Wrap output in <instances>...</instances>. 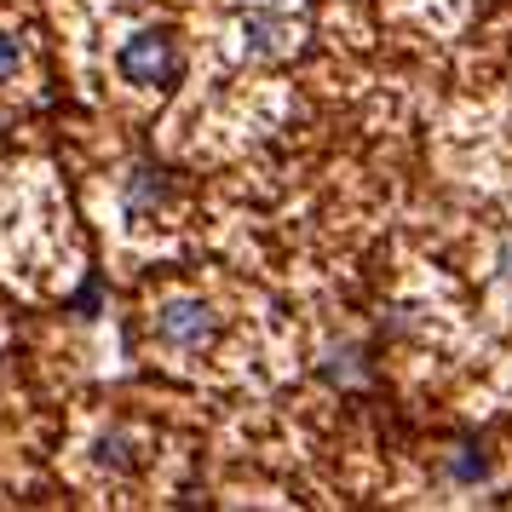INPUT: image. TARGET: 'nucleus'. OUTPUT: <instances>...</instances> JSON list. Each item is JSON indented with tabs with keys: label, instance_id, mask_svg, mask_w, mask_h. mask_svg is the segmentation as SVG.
Listing matches in <instances>:
<instances>
[{
	"label": "nucleus",
	"instance_id": "obj_1",
	"mask_svg": "<svg viewBox=\"0 0 512 512\" xmlns=\"http://www.w3.org/2000/svg\"><path fill=\"white\" fill-rule=\"evenodd\" d=\"M121 81H133V87H173L179 70H185V58H179V41L167 35V29H139V35H127V47H121Z\"/></svg>",
	"mask_w": 512,
	"mask_h": 512
},
{
	"label": "nucleus",
	"instance_id": "obj_2",
	"mask_svg": "<svg viewBox=\"0 0 512 512\" xmlns=\"http://www.w3.org/2000/svg\"><path fill=\"white\" fill-rule=\"evenodd\" d=\"M219 334V317H213V305L202 300H162L156 305V340L173 351H202Z\"/></svg>",
	"mask_w": 512,
	"mask_h": 512
},
{
	"label": "nucleus",
	"instance_id": "obj_3",
	"mask_svg": "<svg viewBox=\"0 0 512 512\" xmlns=\"http://www.w3.org/2000/svg\"><path fill=\"white\" fill-rule=\"evenodd\" d=\"M294 41H300V29L288 24L282 12H248L242 18V47H248V58H282Z\"/></svg>",
	"mask_w": 512,
	"mask_h": 512
},
{
	"label": "nucleus",
	"instance_id": "obj_4",
	"mask_svg": "<svg viewBox=\"0 0 512 512\" xmlns=\"http://www.w3.org/2000/svg\"><path fill=\"white\" fill-rule=\"evenodd\" d=\"M167 202H173L167 173H156V167H127V173H121V208L133 213V219H150V213L167 208Z\"/></svg>",
	"mask_w": 512,
	"mask_h": 512
},
{
	"label": "nucleus",
	"instance_id": "obj_5",
	"mask_svg": "<svg viewBox=\"0 0 512 512\" xmlns=\"http://www.w3.org/2000/svg\"><path fill=\"white\" fill-rule=\"evenodd\" d=\"M443 478H449V484H484L489 478V455L484 449H478V443H455V449H443V466H438Z\"/></svg>",
	"mask_w": 512,
	"mask_h": 512
},
{
	"label": "nucleus",
	"instance_id": "obj_6",
	"mask_svg": "<svg viewBox=\"0 0 512 512\" xmlns=\"http://www.w3.org/2000/svg\"><path fill=\"white\" fill-rule=\"evenodd\" d=\"M323 374H328V386H363L369 380V369H363V346H328L323 351Z\"/></svg>",
	"mask_w": 512,
	"mask_h": 512
},
{
	"label": "nucleus",
	"instance_id": "obj_7",
	"mask_svg": "<svg viewBox=\"0 0 512 512\" xmlns=\"http://www.w3.org/2000/svg\"><path fill=\"white\" fill-rule=\"evenodd\" d=\"M93 461L104 466V472H133V461H139V455H133V438H127V432H104V438H98V449H93Z\"/></svg>",
	"mask_w": 512,
	"mask_h": 512
},
{
	"label": "nucleus",
	"instance_id": "obj_8",
	"mask_svg": "<svg viewBox=\"0 0 512 512\" xmlns=\"http://www.w3.org/2000/svg\"><path fill=\"white\" fill-rule=\"evenodd\" d=\"M18 70H24V47H18L12 35H0V87L18 81Z\"/></svg>",
	"mask_w": 512,
	"mask_h": 512
},
{
	"label": "nucleus",
	"instance_id": "obj_9",
	"mask_svg": "<svg viewBox=\"0 0 512 512\" xmlns=\"http://www.w3.org/2000/svg\"><path fill=\"white\" fill-rule=\"evenodd\" d=\"M501 277L512 282V242H507V248H501Z\"/></svg>",
	"mask_w": 512,
	"mask_h": 512
}]
</instances>
